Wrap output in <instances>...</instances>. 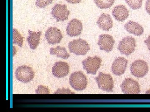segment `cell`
Instances as JSON below:
<instances>
[{"mask_svg":"<svg viewBox=\"0 0 150 112\" xmlns=\"http://www.w3.org/2000/svg\"><path fill=\"white\" fill-rule=\"evenodd\" d=\"M70 85L76 91H83L86 88L88 84L87 78L83 73L77 71L73 73L70 76Z\"/></svg>","mask_w":150,"mask_h":112,"instance_id":"cell-1","label":"cell"},{"mask_svg":"<svg viewBox=\"0 0 150 112\" xmlns=\"http://www.w3.org/2000/svg\"><path fill=\"white\" fill-rule=\"evenodd\" d=\"M68 48L71 52L76 55H84L90 49L87 42L81 39L74 40L70 42Z\"/></svg>","mask_w":150,"mask_h":112,"instance_id":"cell-2","label":"cell"},{"mask_svg":"<svg viewBox=\"0 0 150 112\" xmlns=\"http://www.w3.org/2000/svg\"><path fill=\"white\" fill-rule=\"evenodd\" d=\"M95 78L100 89L107 92L113 91V80L110 74L100 72L98 76Z\"/></svg>","mask_w":150,"mask_h":112,"instance_id":"cell-3","label":"cell"},{"mask_svg":"<svg viewBox=\"0 0 150 112\" xmlns=\"http://www.w3.org/2000/svg\"><path fill=\"white\" fill-rule=\"evenodd\" d=\"M136 47L137 45L135 38L127 37H123L119 42L118 49L121 53L128 56L135 50Z\"/></svg>","mask_w":150,"mask_h":112,"instance_id":"cell-4","label":"cell"},{"mask_svg":"<svg viewBox=\"0 0 150 112\" xmlns=\"http://www.w3.org/2000/svg\"><path fill=\"white\" fill-rule=\"evenodd\" d=\"M15 76L19 81L23 83H28L34 78V73L31 68L27 66L23 65L17 69Z\"/></svg>","mask_w":150,"mask_h":112,"instance_id":"cell-5","label":"cell"},{"mask_svg":"<svg viewBox=\"0 0 150 112\" xmlns=\"http://www.w3.org/2000/svg\"><path fill=\"white\" fill-rule=\"evenodd\" d=\"M101 62V58L97 56L93 57H89L82 62V64L84 69L86 70L87 73L94 75L100 67Z\"/></svg>","mask_w":150,"mask_h":112,"instance_id":"cell-6","label":"cell"},{"mask_svg":"<svg viewBox=\"0 0 150 112\" xmlns=\"http://www.w3.org/2000/svg\"><path fill=\"white\" fill-rule=\"evenodd\" d=\"M130 71L131 73L135 77H144L149 71L147 64L142 60L135 61L131 64Z\"/></svg>","mask_w":150,"mask_h":112,"instance_id":"cell-7","label":"cell"},{"mask_svg":"<svg viewBox=\"0 0 150 112\" xmlns=\"http://www.w3.org/2000/svg\"><path fill=\"white\" fill-rule=\"evenodd\" d=\"M121 87L124 94H137L141 92L139 84L137 80L131 78L124 79Z\"/></svg>","mask_w":150,"mask_h":112,"instance_id":"cell-8","label":"cell"},{"mask_svg":"<svg viewBox=\"0 0 150 112\" xmlns=\"http://www.w3.org/2000/svg\"><path fill=\"white\" fill-rule=\"evenodd\" d=\"M51 14L57 22L64 21L68 19L70 11L67 10L66 5H62L60 4H56L52 8Z\"/></svg>","mask_w":150,"mask_h":112,"instance_id":"cell-9","label":"cell"},{"mask_svg":"<svg viewBox=\"0 0 150 112\" xmlns=\"http://www.w3.org/2000/svg\"><path fill=\"white\" fill-rule=\"evenodd\" d=\"M63 38L62 32L57 27H49L45 33V38L51 45L60 43Z\"/></svg>","mask_w":150,"mask_h":112,"instance_id":"cell-10","label":"cell"},{"mask_svg":"<svg viewBox=\"0 0 150 112\" xmlns=\"http://www.w3.org/2000/svg\"><path fill=\"white\" fill-rule=\"evenodd\" d=\"M115 43V40L112 36L103 34L100 35L97 44L100 50L106 52H110L112 50Z\"/></svg>","mask_w":150,"mask_h":112,"instance_id":"cell-11","label":"cell"},{"mask_svg":"<svg viewBox=\"0 0 150 112\" xmlns=\"http://www.w3.org/2000/svg\"><path fill=\"white\" fill-rule=\"evenodd\" d=\"M83 24L79 20L73 19L68 23L67 28V35L71 37L79 36L81 33Z\"/></svg>","mask_w":150,"mask_h":112,"instance_id":"cell-12","label":"cell"},{"mask_svg":"<svg viewBox=\"0 0 150 112\" xmlns=\"http://www.w3.org/2000/svg\"><path fill=\"white\" fill-rule=\"evenodd\" d=\"M128 63V60L122 57L115 59L111 66L112 72L115 75H122L126 71Z\"/></svg>","mask_w":150,"mask_h":112,"instance_id":"cell-13","label":"cell"},{"mask_svg":"<svg viewBox=\"0 0 150 112\" xmlns=\"http://www.w3.org/2000/svg\"><path fill=\"white\" fill-rule=\"evenodd\" d=\"M69 71V66L67 63L60 61L57 62L52 68V73L55 77L62 78L68 75Z\"/></svg>","mask_w":150,"mask_h":112,"instance_id":"cell-14","label":"cell"},{"mask_svg":"<svg viewBox=\"0 0 150 112\" xmlns=\"http://www.w3.org/2000/svg\"><path fill=\"white\" fill-rule=\"evenodd\" d=\"M100 29L104 31H108L112 28L113 21L108 14L103 13L97 21Z\"/></svg>","mask_w":150,"mask_h":112,"instance_id":"cell-15","label":"cell"},{"mask_svg":"<svg viewBox=\"0 0 150 112\" xmlns=\"http://www.w3.org/2000/svg\"><path fill=\"white\" fill-rule=\"evenodd\" d=\"M112 14L115 20L119 21H123L129 17V11L125 6L118 5L113 9Z\"/></svg>","mask_w":150,"mask_h":112,"instance_id":"cell-16","label":"cell"},{"mask_svg":"<svg viewBox=\"0 0 150 112\" xmlns=\"http://www.w3.org/2000/svg\"><path fill=\"white\" fill-rule=\"evenodd\" d=\"M124 28L127 32L137 36H140L143 34L144 29L139 23L133 21H129L124 25Z\"/></svg>","mask_w":150,"mask_h":112,"instance_id":"cell-17","label":"cell"},{"mask_svg":"<svg viewBox=\"0 0 150 112\" xmlns=\"http://www.w3.org/2000/svg\"><path fill=\"white\" fill-rule=\"evenodd\" d=\"M29 36L27 38V41L30 48L32 50H35L37 48L40 39L41 32H35L31 30L28 31Z\"/></svg>","mask_w":150,"mask_h":112,"instance_id":"cell-18","label":"cell"},{"mask_svg":"<svg viewBox=\"0 0 150 112\" xmlns=\"http://www.w3.org/2000/svg\"><path fill=\"white\" fill-rule=\"evenodd\" d=\"M50 53L51 55H56L58 57H61L64 59L69 58L70 56L66 48L60 46H58L56 48H51Z\"/></svg>","mask_w":150,"mask_h":112,"instance_id":"cell-19","label":"cell"},{"mask_svg":"<svg viewBox=\"0 0 150 112\" xmlns=\"http://www.w3.org/2000/svg\"><path fill=\"white\" fill-rule=\"evenodd\" d=\"M115 0H94L96 5L101 9H106L111 7Z\"/></svg>","mask_w":150,"mask_h":112,"instance_id":"cell-20","label":"cell"},{"mask_svg":"<svg viewBox=\"0 0 150 112\" xmlns=\"http://www.w3.org/2000/svg\"><path fill=\"white\" fill-rule=\"evenodd\" d=\"M13 43L21 48L23 44V37L16 29H13Z\"/></svg>","mask_w":150,"mask_h":112,"instance_id":"cell-21","label":"cell"},{"mask_svg":"<svg viewBox=\"0 0 150 112\" xmlns=\"http://www.w3.org/2000/svg\"><path fill=\"white\" fill-rule=\"evenodd\" d=\"M125 1L131 8L135 10L141 8L143 0H125Z\"/></svg>","mask_w":150,"mask_h":112,"instance_id":"cell-22","label":"cell"},{"mask_svg":"<svg viewBox=\"0 0 150 112\" xmlns=\"http://www.w3.org/2000/svg\"><path fill=\"white\" fill-rule=\"evenodd\" d=\"M54 0H36V5L40 8L46 7L51 4Z\"/></svg>","mask_w":150,"mask_h":112,"instance_id":"cell-23","label":"cell"},{"mask_svg":"<svg viewBox=\"0 0 150 112\" xmlns=\"http://www.w3.org/2000/svg\"><path fill=\"white\" fill-rule=\"evenodd\" d=\"M36 94H49V90L48 88L43 85H39L35 91Z\"/></svg>","mask_w":150,"mask_h":112,"instance_id":"cell-24","label":"cell"},{"mask_svg":"<svg viewBox=\"0 0 150 112\" xmlns=\"http://www.w3.org/2000/svg\"><path fill=\"white\" fill-rule=\"evenodd\" d=\"M54 94H74V92H72L69 89H65L63 88L62 89H59Z\"/></svg>","mask_w":150,"mask_h":112,"instance_id":"cell-25","label":"cell"},{"mask_svg":"<svg viewBox=\"0 0 150 112\" xmlns=\"http://www.w3.org/2000/svg\"><path fill=\"white\" fill-rule=\"evenodd\" d=\"M145 8L147 12L150 15V0H147Z\"/></svg>","mask_w":150,"mask_h":112,"instance_id":"cell-26","label":"cell"},{"mask_svg":"<svg viewBox=\"0 0 150 112\" xmlns=\"http://www.w3.org/2000/svg\"><path fill=\"white\" fill-rule=\"evenodd\" d=\"M67 2L71 4H77L80 3L82 0H66Z\"/></svg>","mask_w":150,"mask_h":112,"instance_id":"cell-27","label":"cell"},{"mask_svg":"<svg viewBox=\"0 0 150 112\" xmlns=\"http://www.w3.org/2000/svg\"><path fill=\"white\" fill-rule=\"evenodd\" d=\"M144 43L147 45L149 50L150 51V35H149L147 39L145 40Z\"/></svg>","mask_w":150,"mask_h":112,"instance_id":"cell-28","label":"cell"}]
</instances>
